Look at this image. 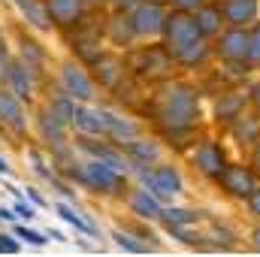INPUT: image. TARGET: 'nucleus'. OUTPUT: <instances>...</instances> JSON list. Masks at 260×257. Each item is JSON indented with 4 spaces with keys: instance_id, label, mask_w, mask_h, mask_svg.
I'll return each mask as SVG.
<instances>
[{
    "instance_id": "1",
    "label": "nucleus",
    "mask_w": 260,
    "mask_h": 257,
    "mask_svg": "<svg viewBox=\"0 0 260 257\" xmlns=\"http://www.w3.org/2000/svg\"><path fill=\"white\" fill-rule=\"evenodd\" d=\"M160 115H164V124L173 127V130L191 127L194 118H197V97L188 88H173L167 94V103H164Z\"/></svg>"
},
{
    "instance_id": "2",
    "label": "nucleus",
    "mask_w": 260,
    "mask_h": 257,
    "mask_svg": "<svg viewBox=\"0 0 260 257\" xmlns=\"http://www.w3.org/2000/svg\"><path fill=\"white\" fill-rule=\"evenodd\" d=\"M164 37H167V46H170V52L176 55L179 49H185V46L197 43L203 34H200V27H197V18L185 15V9H182V12H173V15H167V21H164Z\"/></svg>"
},
{
    "instance_id": "3",
    "label": "nucleus",
    "mask_w": 260,
    "mask_h": 257,
    "mask_svg": "<svg viewBox=\"0 0 260 257\" xmlns=\"http://www.w3.org/2000/svg\"><path fill=\"white\" fill-rule=\"evenodd\" d=\"M79 179H82L88 188L103 191V194H115L118 188H121V179H118L115 167H109V164H103V160H91V164H85V167L79 170Z\"/></svg>"
},
{
    "instance_id": "4",
    "label": "nucleus",
    "mask_w": 260,
    "mask_h": 257,
    "mask_svg": "<svg viewBox=\"0 0 260 257\" xmlns=\"http://www.w3.org/2000/svg\"><path fill=\"white\" fill-rule=\"evenodd\" d=\"M130 21H133L136 34H157V30H164L167 15H164V6L157 0H142V3H136Z\"/></svg>"
},
{
    "instance_id": "5",
    "label": "nucleus",
    "mask_w": 260,
    "mask_h": 257,
    "mask_svg": "<svg viewBox=\"0 0 260 257\" xmlns=\"http://www.w3.org/2000/svg\"><path fill=\"white\" fill-rule=\"evenodd\" d=\"M142 182L148 185V191L154 197H176L182 191V179L173 167H154V170H142Z\"/></svg>"
},
{
    "instance_id": "6",
    "label": "nucleus",
    "mask_w": 260,
    "mask_h": 257,
    "mask_svg": "<svg viewBox=\"0 0 260 257\" xmlns=\"http://www.w3.org/2000/svg\"><path fill=\"white\" fill-rule=\"evenodd\" d=\"M61 79H64V88L70 97H79V100H91L94 97V85H91V79H88V73L82 67L67 64Z\"/></svg>"
},
{
    "instance_id": "7",
    "label": "nucleus",
    "mask_w": 260,
    "mask_h": 257,
    "mask_svg": "<svg viewBox=\"0 0 260 257\" xmlns=\"http://www.w3.org/2000/svg\"><path fill=\"white\" fill-rule=\"evenodd\" d=\"M221 182L224 188L236 197H251L254 194V176L245 170V167H227L221 170Z\"/></svg>"
},
{
    "instance_id": "8",
    "label": "nucleus",
    "mask_w": 260,
    "mask_h": 257,
    "mask_svg": "<svg viewBox=\"0 0 260 257\" xmlns=\"http://www.w3.org/2000/svg\"><path fill=\"white\" fill-rule=\"evenodd\" d=\"M46 9H49V18L61 27H70L79 21L82 15V0H46Z\"/></svg>"
},
{
    "instance_id": "9",
    "label": "nucleus",
    "mask_w": 260,
    "mask_h": 257,
    "mask_svg": "<svg viewBox=\"0 0 260 257\" xmlns=\"http://www.w3.org/2000/svg\"><path fill=\"white\" fill-rule=\"evenodd\" d=\"M221 15L239 27L257 15V0H221Z\"/></svg>"
},
{
    "instance_id": "10",
    "label": "nucleus",
    "mask_w": 260,
    "mask_h": 257,
    "mask_svg": "<svg viewBox=\"0 0 260 257\" xmlns=\"http://www.w3.org/2000/svg\"><path fill=\"white\" fill-rule=\"evenodd\" d=\"M109 112H91V109H76L73 112V124L82 133H109Z\"/></svg>"
},
{
    "instance_id": "11",
    "label": "nucleus",
    "mask_w": 260,
    "mask_h": 257,
    "mask_svg": "<svg viewBox=\"0 0 260 257\" xmlns=\"http://www.w3.org/2000/svg\"><path fill=\"white\" fill-rule=\"evenodd\" d=\"M194 164L206 173V176H221V170H224V151H221L215 142H206V145L194 154Z\"/></svg>"
},
{
    "instance_id": "12",
    "label": "nucleus",
    "mask_w": 260,
    "mask_h": 257,
    "mask_svg": "<svg viewBox=\"0 0 260 257\" xmlns=\"http://www.w3.org/2000/svg\"><path fill=\"white\" fill-rule=\"evenodd\" d=\"M221 55L227 61H245L248 58V34L245 30H230L221 37Z\"/></svg>"
},
{
    "instance_id": "13",
    "label": "nucleus",
    "mask_w": 260,
    "mask_h": 257,
    "mask_svg": "<svg viewBox=\"0 0 260 257\" xmlns=\"http://www.w3.org/2000/svg\"><path fill=\"white\" fill-rule=\"evenodd\" d=\"M0 121H3V124H9V127H15V130L24 127L18 97H15L12 91H3V88H0Z\"/></svg>"
},
{
    "instance_id": "14",
    "label": "nucleus",
    "mask_w": 260,
    "mask_h": 257,
    "mask_svg": "<svg viewBox=\"0 0 260 257\" xmlns=\"http://www.w3.org/2000/svg\"><path fill=\"white\" fill-rule=\"evenodd\" d=\"M130 209L139 215V218H157L160 215V203L157 197L148 191H133L130 194Z\"/></svg>"
},
{
    "instance_id": "15",
    "label": "nucleus",
    "mask_w": 260,
    "mask_h": 257,
    "mask_svg": "<svg viewBox=\"0 0 260 257\" xmlns=\"http://www.w3.org/2000/svg\"><path fill=\"white\" fill-rule=\"evenodd\" d=\"M27 70L30 67H24V64H9V85H12V94L15 97H30V76H27Z\"/></svg>"
},
{
    "instance_id": "16",
    "label": "nucleus",
    "mask_w": 260,
    "mask_h": 257,
    "mask_svg": "<svg viewBox=\"0 0 260 257\" xmlns=\"http://www.w3.org/2000/svg\"><path fill=\"white\" fill-rule=\"evenodd\" d=\"M197 27H200L203 37L218 34V30H221V6H203V9L197 12Z\"/></svg>"
},
{
    "instance_id": "17",
    "label": "nucleus",
    "mask_w": 260,
    "mask_h": 257,
    "mask_svg": "<svg viewBox=\"0 0 260 257\" xmlns=\"http://www.w3.org/2000/svg\"><path fill=\"white\" fill-rule=\"evenodd\" d=\"M64 124L67 121H61L52 109H46V112L40 115V130H43V136L52 139V142H61V139H64Z\"/></svg>"
},
{
    "instance_id": "18",
    "label": "nucleus",
    "mask_w": 260,
    "mask_h": 257,
    "mask_svg": "<svg viewBox=\"0 0 260 257\" xmlns=\"http://www.w3.org/2000/svg\"><path fill=\"white\" fill-rule=\"evenodd\" d=\"M15 6L27 15V21H30L37 30H46V27H49V15L43 12V6H40L37 0H15Z\"/></svg>"
},
{
    "instance_id": "19",
    "label": "nucleus",
    "mask_w": 260,
    "mask_h": 257,
    "mask_svg": "<svg viewBox=\"0 0 260 257\" xmlns=\"http://www.w3.org/2000/svg\"><path fill=\"white\" fill-rule=\"evenodd\" d=\"M173 58H176V61H182V64H197V61H203V58H206V46H203V40H197V43H191V46L179 49Z\"/></svg>"
},
{
    "instance_id": "20",
    "label": "nucleus",
    "mask_w": 260,
    "mask_h": 257,
    "mask_svg": "<svg viewBox=\"0 0 260 257\" xmlns=\"http://www.w3.org/2000/svg\"><path fill=\"white\" fill-rule=\"evenodd\" d=\"M236 139L245 145V142H257V121L254 118H239V124H236Z\"/></svg>"
},
{
    "instance_id": "21",
    "label": "nucleus",
    "mask_w": 260,
    "mask_h": 257,
    "mask_svg": "<svg viewBox=\"0 0 260 257\" xmlns=\"http://www.w3.org/2000/svg\"><path fill=\"white\" fill-rule=\"evenodd\" d=\"M85 148L94 154V157H100L103 164H109V167H115V170H121L124 164H121V157L115 154V151H109V148H103V145H94V142H85Z\"/></svg>"
},
{
    "instance_id": "22",
    "label": "nucleus",
    "mask_w": 260,
    "mask_h": 257,
    "mask_svg": "<svg viewBox=\"0 0 260 257\" xmlns=\"http://www.w3.org/2000/svg\"><path fill=\"white\" fill-rule=\"evenodd\" d=\"M58 215L64 218L67 224H73L76 230H88V233H94V227H91V224H88V221H85L82 215H76V212H73L70 206H64V203H58Z\"/></svg>"
},
{
    "instance_id": "23",
    "label": "nucleus",
    "mask_w": 260,
    "mask_h": 257,
    "mask_svg": "<svg viewBox=\"0 0 260 257\" xmlns=\"http://www.w3.org/2000/svg\"><path fill=\"white\" fill-rule=\"evenodd\" d=\"M133 34L136 30H133V21L130 18H112V40L115 43H127Z\"/></svg>"
},
{
    "instance_id": "24",
    "label": "nucleus",
    "mask_w": 260,
    "mask_h": 257,
    "mask_svg": "<svg viewBox=\"0 0 260 257\" xmlns=\"http://www.w3.org/2000/svg\"><path fill=\"white\" fill-rule=\"evenodd\" d=\"M127 151L130 154H136L139 160H154L157 157V145H151V142H127Z\"/></svg>"
},
{
    "instance_id": "25",
    "label": "nucleus",
    "mask_w": 260,
    "mask_h": 257,
    "mask_svg": "<svg viewBox=\"0 0 260 257\" xmlns=\"http://www.w3.org/2000/svg\"><path fill=\"white\" fill-rule=\"evenodd\" d=\"M239 106H242V97H230V100L218 103V115H221V118H239V115H236Z\"/></svg>"
},
{
    "instance_id": "26",
    "label": "nucleus",
    "mask_w": 260,
    "mask_h": 257,
    "mask_svg": "<svg viewBox=\"0 0 260 257\" xmlns=\"http://www.w3.org/2000/svg\"><path fill=\"white\" fill-rule=\"evenodd\" d=\"M164 218H167L170 227H176V224H191V221H194V215L185 212V209H170V212H164Z\"/></svg>"
},
{
    "instance_id": "27",
    "label": "nucleus",
    "mask_w": 260,
    "mask_h": 257,
    "mask_svg": "<svg viewBox=\"0 0 260 257\" xmlns=\"http://www.w3.org/2000/svg\"><path fill=\"white\" fill-rule=\"evenodd\" d=\"M248 61L260 64V24L248 34Z\"/></svg>"
},
{
    "instance_id": "28",
    "label": "nucleus",
    "mask_w": 260,
    "mask_h": 257,
    "mask_svg": "<svg viewBox=\"0 0 260 257\" xmlns=\"http://www.w3.org/2000/svg\"><path fill=\"white\" fill-rule=\"evenodd\" d=\"M15 236L27 239L30 245H43V242H46V236H40V233H34V230H27V227H15Z\"/></svg>"
},
{
    "instance_id": "29",
    "label": "nucleus",
    "mask_w": 260,
    "mask_h": 257,
    "mask_svg": "<svg viewBox=\"0 0 260 257\" xmlns=\"http://www.w3.org/2000/svg\"><path fill=\"white\" fill-rule=\"evenodd\" d=\"M115 239H118V245H121V248H127V251H136V254H139V251H145L142 245H136V242H133L130 236H124V233H115Z\"/></svg>"
},
{
    "instance_id": "30",
    "label": "nucleus",
    "mask_w": 260,
    "mask_h": 257,
    "mask_svg": "<svg viewBox=\"0 0 260 257\" xmlns=\"http://www.w3.org/2000/svg\"><path fill=\"white\" fill-rule=\"evenodd\" d=\"M18 251V242L12 236H0V254H15Z\"/></svg>"
},
{
    "instance_id": "31",
    "label": "nucleus",
    "mask_w": 260,
    "mask_h": 257,
    "mask_svg": "<svg viewBox=\"0 0 260 257\" xmlns=\"http://www.w3.org/2000/svg\"><path fill=\"white\" fill-rule=\"evenodd\" d=\"M15 215H21V218H27V221H30L37 212H34V206H27L24 200H18V203H15Z\"/></svg>"
},
{
    "instance_id": "32",
    "label": "nucleus",
    "mask_w": 260,
    "mask_h": 257,
    "mask_svg": "<svg viewBox=\"0 0 260 257\" xmlns=\"http://www.w3.org/2000/svg\"><path fill=\"white\" fill-rule=\"evenodd\" d=\"M251 212L260 218V188H254V194H251Z\"/></svg>"
},
{
    "instance_id": "33",
    "label": "nucleus",
    "mask_w": 260,
    "mask_h": 257,
    "mask_svg": "<svg viewBox=\"0 0 260 257\" xmlns=\"http://www.w3.org/2000/svg\"><path fill=\"white\" fill-rule=\"evenodd\" d=\"M173 3H176L179 9H191V6H200L203 0H173Z\"/></svg>"
},
{
    "instance_id": "34",
    "label": "nucleus",
    "mask_w": 260,
    "mask_h": 257,
    "mask_svg": "<svg viewBox=\"0 0 260 257\" xmlns=\"http://www.w3.org/2000/svg\"><path fill=\"white\" fill-rule=\"evenodd\" d=\"M12 218H15V215H12L9 209H3V206H0V221H12Z\"/></svg>"
},
{
    "instance_id": "35",
    "label": "nucleus",
    "mask_w": 260,
    "mask_h": 257,
    "mask_svg": "<svg viewBox=\"0 0 260 257\" xmlns=\"http://www.w3.org/2000/svg\"><path fill=\"white\" fill-rule=\"evenodd\" d=\"M27 194H30V200H34L37 206H46V200H43V197H40V194H37V191H27Z\"/></svg>"
},
{
    "instance_id": "36",
    "label": "nucleus",
    "mask_w": 260,
    "mask_h": 257,
    "mask_svg": "<svg viewBox=\"0 0 260 257\" xmlns=\"http://www.w3.org/2000/svg\"><path fill=\"white\" fill-rule=\"evenodd\" d=\"M254 167H257V173H260V148H257V154H254Z\"/></svg>"
},
{
    "instance_id": "37",
    "label": "nucleus",
    "mask_w": 260,
    "mask_h": 257,
    "mask_svg": "<svg viewBox=\"0 0 260 257\" xmlns=\"http://www.w3.org/2000/svg\"><path fill=\"white\" fill-rule=\"evenodd\" d=\"M0 173H9V167H6V160H0Z\"/></svg>"
},
{
    "instance_id": "38",
    "label": "nucleus",
    "mask_w": 260,
    "mask_h": 257,
    "mask_svg": "<svg viewBox=\"0 0 260 257\" xmlns=\"http://www.w3.org/2000/svg\"><path fill=\"white\" fill-rule=\"evenodd\" d=\"M254 245H257V248H260V230H257V233H254Z\"/></svg>"
},
{
    "instance_id": "39",
    "label": "nucleus",
    "mask_w": 260,
    "mask_h": 257,
    "mask_svg": "<svg viewBox=\"0 0 260 257\" xmlns=\"http://www.w3.org/2000/svg\"><path fill=\"white\" fill-rule=\"evenodd\" d=\"M115 3H118V6H127V3H133V0H115Z\"/></svg>"
},
{
    "instance_id": "40",
    "label": "nucleus",
    "mask_w": 260,
    "mask_h": 257,
    "mask_svg": "<svg viewBox=\"0 0 260 257\" xmlns=\"http://www.w3.org/2000/svg\"><path fill=\"white\" fill-rule=\"evenodd\" d=\"M88 3H100V0H88Z\"/></svg>"
}]
</instances>
